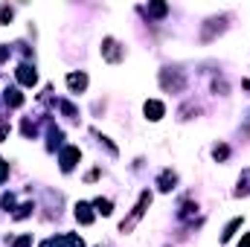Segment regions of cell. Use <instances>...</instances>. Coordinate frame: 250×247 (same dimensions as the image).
Segmentation results:
<instances>
[{"label": "cell", "mask_w": 250, "mask_h": 247, "mask_svg": "<svg viewBox=\"0 0 250 247\" xmlns=\"http://www.w3.org/2000/svg\"><path fill=\"white\" fill-rule=\"evenodd\" d=\"M149 204H151V192H143V195H140V201H137V207H134V213H131V218H128V221H122V233H125V230H131V227L143 218V213H146V207H149Z\"/></svg>", "instance_id": "6da1fadb"}, {"label": "cell", "mask_w": 250, "mask_h": 247, "mask_svg": "<svg viewBox=\"0 0 250 247\" xmlns=\"http://www.w3.org/2000/svg\"><path fill=\"white\" fill-rule=\"evenodd\" d=\"M79 157H82V151H79L76 146H67V148H61V157H58V163H61V172H70V169L79 163Z\"/></svg>", "instance_id": "7a4b0ae2"}, {"label": "cell", "mask_w": 250, "mask_h": 247, "mask_svg": "<svg viewBox=\"0 0 250 247\" xmlns=\"http://www.w3.org/2000/svg\"><path fill=\"white\" fill-rule=\"evenodd\" d=\"M15 76H17V82H20V84H26V87H32V84L38 82V73H35V67H32V64H20V67L15 70Z\"/></svg>", "instance_id": "3957f363"}, {"label": "cell", "mask_w": 250, "mask_h": 247, "mask_svg": "<svg viewBox=\"0 0 250 247\" xmlns=\"http://www.w3.org/2000/svg\"><path fill=\"white\" fill-rule=\"evenodd\" d=\"M102 55H105L108 61H119V58H122V52H119V44H117L114 38H105V41H102Z\"/></svg>", "instance_id": "277c9868"}, {"label": "cell", "mask_w": 250, "mask_h": 247, "mask_svg": "<svg viewBox=\"0 0 250 247\" xmlns=\"http://www.w3.org/2000/svg\"><path fill=\"white\" fill-rule=\"evenodd\" d=\"M143 111H146V116H149L151 122H157V119H160V116L166 114V108H163V102H157V99H149Z\"/></svg>", "instance_id": "5b68a950"}, {"label": "cell", "mask_w": 250, "mask_h": 247, "mask_svg": "<svg viewBox=\"0 0 250 247\" xmlns=\"http://www.w3.org/2000/svg\"><path fill=\"white\" fill-rule=\"evenodd\" d=\"M67 87H70L73 93L84 90V87H87V76H84V73H70V76H67Z\"/></svg>", "instance_id": "8992f818"}, {"label": "cell", "mask_w": 250, "mask_h": 247, "mask_svg": "<svg viewBox=\"0 0 250 247\" xmlns=\"http://www.w3.org/2000/svg\"><path fill=\"white\" fill-rule=\"evenodd\" d=\"M76 221L79 224H93V207L90 204H76Z\"/></svg>", "instance_id": "52a82bcc"}, {"label": "cell", "mask_w": 250, "mask_h": 247, "mask_svg": "<svg viewBox=\"0 0 250 247\" xmlns=\"http://www.w3.org/2000/svg\"><path fill=\"white\" fill-rule=\"evenodd\" d=\"M52 247H84V242H82L79 236L67 233V236H58V239H52Z\"/></svg>", "instance_id": "ba28073f"}, {"label": "cell", "mask_w": 250, "mask_h": 247, "mask_svg": "<svg viewBox=\"0 0 250 247\" xmlns=\"http://www.w3.org/2000/svg\"><path fill=\"white\" fill-rule=\"evenodd\" d=\"M160 82H163V87H175V90L183 87V76H181V73H169V70H166V73L160 76Z\"/></svg>", "instance_id": "9c48e42d"}, {"label": "cell", "mask_w": 250, "mask_h": 247, "mask_svg": "<svg viewBox=\"0 0 250 247\" xmlns=\"http://www.w3.org/2000/svg\"><path fill=\"white\" fill-rule=\"evenodd\" d=\"M3 102H6L9 108H20V105H23V93H20L17 87H9L6 96H3Z\"/></svg>", "instance_id": "30bf717a"}, {"label": "cell", "mask_w": 250, "mask_h": 247, "mask_svg": "<svg viewBox=\"0 0 250 247\" xmlns=\"http://www.w3.org/2000/svg\"><path fill=\"white\" fill-rule=\"evenodd\" d=\"M93 207H96V213H102V215H111V213H114V204H111L108 198H96Z\"/></svg>", "instance_id": "8fae6325"}, {"label": "cell", "mask_w": 250, "mask_h": 247, "mask_svg": "<svg viewBox=\"0 0 250 247\" xmlns=\"http://www.w3.org/2000/svg\"><path fill=\"white\" fill-rule=\"evenodd\" d=\"M239 227H242V218H233V221L224 227V233H221V242H230V239H233V233H236Z\"/></svg>", "instance_id": "7c38bea8"}, {"label": "cell", "mask_w": 250, "mask_h": 247, "mask_svg": "<svg viewBox=\"0 0 250 247\" xmlns=\"http://www.w3.org/2000/svg\"><path fill=\"white\" fill-rule=\"evenodd\" d=\"M175 181H178V178H175L172 172H163V175H160V189H163V192H169V189L175 186Z\"/></svg>", "instance_id": "4fadbf2b"}, {"label": "cell", "mask_w": 250, "mask_h": 247, "mask_svg": "<svg viewBox=\"0 0 250 247\" xmlns=\"http://www.w3.org/2000/svg\"><path fill=\"white\" fill-rule=\"evenodd\" d=\"M169 12V6L166 3H149V15H154V17H163Z\"/></svg>", "instance_id": "5bb4252c"}, {"label": "cell", "mask_w": 250, "mask_h": 247, "mask_svg": "<svg viewBox=\"0 0 250 247\" xmlns=\"http://www.w3.org/2000/svg\"><path fill=\"white\" fill-rule=\"evenodd\" d=\"M58 108H61V114H64V116H79V111H76V108H73L70 102H61Z\"/></svg>", "instance_id": "9a60e30c"}, {"label": "cell", "mask_w": 250, "mask_h": 247, "mask_svg": "<svg viewBox=\"0 0 250 247\" xmlns=\"http://www.w3.org/2000/svg\"><path fill=\"white\" fill-rule=\"evenodd\" d=\"M61 140H64V134H61V131H50V148L61 146Z\"/></svg>", "instance_id": "2e32d148"}, {"label": "cell", "mask_w": 250, "mask_h": 247, "mask_svg": "<svg viewBox=\"0 0 250 247\" xmlns=\"http://www.w3.org/2000/svg\"><path fill=\"white\" fill-rule=\"evenodd\" d=\"M29 213H32V204H23V207H17V213H15V218L20 221V218H26Z\"/></svg>", "instance_id": "e0dca14e"}, {"label": "cell", "mask_w": 250, "mask_h": 247, "mask_svg": "<svg viewBox=\"0 0 250 247\" xmlns=\"http://www.w3.org/2000/svg\"><path fill=\"white\" fill-rule=\"evenodd\" d=\"M9 20H12V9L3 6V9H0V23H9Z\"/></svg>", "instance_id": "ac0fdd59"}, {"label": "cell", "mask_w": 250, "mask_h": 247, "mask_svg": "<svg viewBox=\"0 0 250 247\" xmlns=\"http://www.w3.org/2000/svg\"><path fill=\"white\" fill-rule=\"evenodd\" d=\"M0 204H3V210H12V207H15V198H12V195H3Z\"/></svg>", "instance_id": "d6986e66"}, {"label": "cell", "mask_w": 250, "mask_h": 247, "mask_svg": "<svg viewBox=\"0 0 250 247\" xmlns=\"http://www.w3.org/2000/svg\"><path fill=\"white\" fill-rule=\"evenodd\" d=\"M6 178H9V163H6V160H0V183H3Z\"/></svg>", "instance_id": "ffe728a7"}, {"label": "cell", "mask_w": 250, "mask_h": 247, "mask_svg": "<svg viewBox=\"0 0 250 247\" xmlns=\"http://www.w3.org/2000/svg\"><path fill=\"white\" fill-rule=\"evenodd\" d=\"M213 154H216V160H224V157H227V146H218Z\"/></svg>", "instance_id": "44dd1931"}, {"label": "cell", "mask_w": 250, "mask_h": 247, "mask_svg": "<svg viewBox=\"0 0 250 247\" xmlns=\"http://www.w3.org/2000/svg\"><path fill=\"white\" fill-rule=\"evenodd\" d=\"M15 247H32V239H29V236H20V239L15 242Z\"/></svg>", "instance_id": "7402d4cb"}, {"label": "cell", "mask_w": 250, "mask_h": 247, "mask_svg": "<svg viewBox=\"0 0 250 247\" xmlns=\"http://www.w3.org/2000/svg\"><path fill=\"white\" fill-rule=\"evenodd\" d=\"M23 134L32 137V134H35V125H32V122H23Z\"/></svg>", "instance_id": "603a6c76"}, {"label": "cell", "mask_w": 250, "mask_h": 247, "mask_svg": "<svg viewBox=\"0 0 250 247\" xmlns=\"http://www.w3.org/2000/svg\"><path fill=\"white\" fill-rule=\"evenodd\" d=\"M6 134H9V125H6V119H0V140H6Z\"/></svg>", "instance_id": "cb8c5ba5"}, {"label": "cell", "mask_w": 250, "mask_h": 247, "mask_svg": "<svg viewBox=\"0 0 250 247\" xmlns=\"http://www.w3.org/2000/svg\"><path fill=\"white\" fill-rule=\"evenodd\" d=\"M9 58V47H0V61H6Z\"/></svg>", "instance_id": "d4e9b609"}, {"label": "cell", "mask_w": 250, "mask_h": 247, "mask_svg": "<svg viewBox=\"0 0 250 247\" xmlns=\"http://www.w3.org/2000/svg\"><path fill=\"white\" fill-rule=\"evenodd\" d=\"M239 247H250V233L245 236V239H242V242H239Z\"/></svg>", "instance_id": "484cf974"}, {"label": "cell", "mask_w": 250, "mask_h": 247, "mask_svg": "<svg viewBox=\"0 0 250 247\" xmlns=\"http://www.w3.org/2000/svg\"><path fill=\"white\" fill-rule=\"evenodd\" d=\"M242 87H245V90H250V82H248V79H245V82H242Z\"/></svg>", "instance_id": "4316f807"}]
</instances>
